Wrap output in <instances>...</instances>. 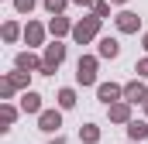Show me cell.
Segmentation results:
<instances>
[{"instance_id": "1", "label": "cell", "mask_w": 148, "mask_h": 144, "mask_svg": "<svg viewBox=\"0 0 148 144\" xmlns=\"http://www.w3.org/2000/svg\"><path fill=\"white\" fill-rule=\"evenodd\" d=\"M62 58H66V45H59V41H55V45H48L45 62H41V72H45V75H52V72L59 69V62H62Z\"/></svg>"}, {"instance_id": "2", "label": "cell", "mask_w": 148, "mask_h": 144, "mask_svg": "<svg viewBox=\"0 0 148 144\" xmlns=\"http://www.w3.org/2000/svg\"><path fill=\"white\" fill-rule=\"evenodd\" d=\"M97 28H100V17H86V21H79V24L73 28V38L79 41V45H86L90 38L97 35Z\"/></svg>"}, {"instance_id": "3", "label": "cell", "mask_w": 148, "mask_h": 144, "mask_svg": "<svg viewBox=\"0 0 148 144\" xmlns=\"http://www.w3.org/2000/svg\"><path fill=\"white\" fill-rule=\"evenodd\" d=\"M76 79L83 86H90L97 79V58H79V69H76Z\"/></svg>"}, {"instance_id": "4", "label": "cell", "mask_w": 148, "mask_h": 144, "mask_svg": "<svg viewBox=\"0 0 148 144\" xmlns=\"http://www.w3.org/2000/svg\"><path fill=\"white\" fill-rule=\"evenodd\" d=\"M124 96H127V103H145L148 89L141 86V82H131V86H124Z\"/></svg>"}, {"instance_id": "5", "label": "cell", "mask_w": 148, "mask_h": 144, "mask_svg": "<svg viewBox=\"0 0 148 144\" xmlns=\"http://www.w3.org/2000/svg\"><path fill=\"white\" fill-rule=\"evenodd\" d=\"M38 127H41V130H55V127H62L59 110H45V113H41V120H38Z\"/></svg>"}, {"instance_id": "6", "label": "cell", "mask_w": 148, "mask_h": 144, "mask_svg": "<svg viewBox=\"0 0 148 144\" xmlns=\"http://www.w3.org/2000/svg\"><path fill=\"white\" fill-rule=\"evenodd\" d=\"M121 93H124V89H121V86H114V82H103V86L97 89V96H100L103 103H117V96H121Z\"/></svg>"}, {"instance_id": "7", "label": "cell", "mask_w": 148, "mask_h": 144, "mask_svg": "<svg viewBox=\"0 0 148 144\" xmlns=\"http://www.w3.org/2000/svg\"><path fill=\"white\" fill-rule=\"evenodd\" d=\"M21 110H24V113H38V110H41V96H38V93H24V96H21Z\"/></svg>"}, {"instance_id": "8", "label": "cell", "mask_w": 148, "mask_h": 144, "mask_svg": "<svg viewBox=\"0 0 148 144\" xmlns=\"http://www.w3.org/2000/svg\"><path fill=\"white\" fill-rule=\"evenodd\" d=\"M117 28L121 31H138V14H131V10L117 14Z\"/></svg>"}, {"instance_id": "9", "label": "cell", "mask_w": 148, "mask_h": 144, "mask_svg": "<svg viewBox=\"0 0 148 144\" xmlns=\"http://www.w3.org/2000/svg\"><path fill=\"white\" fill-rule=\"evenodd\" d=\"M117 52H121V45H117L114 38H103V41H100V55H103V58H117Z\"/></svg>"}, {"instance_id": "10", "label": "cell", "mask_w": 148, "mask_h": 144, "mask_svg": "<svg viewBox=\"0 0 148 144\" xmlns=\"http://www.w3.org/2000/svg\"><path fill=\"white\" fill-rule=\"evenodd\" d=\"M127 134H131L134 141H141V137L148 134V124H141V120H131V124H127Z\"/></svg>"}, {"instance_id": "11", "label": "cell", "mask_w": 148, "mask_h": 144, "mask_svg": "<svg viewBox=\"0 0 148 144\" xmlns=\"http://www.w3.org/2000/svg\"><path fill=\"white\" fill-rule=\"evenodd\" d=\"M17 69H41V65H38L35 55H28V52H24V55H17Z\"/></svg>"}, {"instance_id": "12", "label": "cell", "mask_w": 148, "mask_h": 144, "mask_svg": "<svg viewBox=\"0 0 148 144\" xmlns=\"http://www.w3.org/2000/svg\"><path fill=\"white\" fill-rule=\"evenodd\" d=\"M59 107H62V110L76 107V93H73V89H62V93H59Z\"/></svg>"}, {"instance_id": "13", "label": "cell", "mask_w": 148, "mask_h": 144, "mask_svg": "<svg viewBox=\"0 0 148 144\" xmlns=\"http://www.w3.org/2000/svg\"><path fill=\"white\" fill-rule=\"evenodd\" d=\"M24 38H28V45H38V41H41V28H38V24H28V28H24Z\"/></svg>"}, {"instance_id": "14", "label": "cell", "mask_w": 148, "mask_h": 144, "mask_svg": "<svg viewBox=\"0 0 148 144\" xmlns=\"http://www.w3.org/2000/svg\"><path fill=\"white\" fill-rule=\"evenodd\" d=\"M83 141H86V144H97V141H100V130H97L93 124H86V127H83Z\"/></svg>"}, {"instance_id": "15", "label": "cell", "mask_w": 148, "mask_h": 144, "mask_svg": "<svg viewBox=\"0 0 148 144\" xmlns=\"http://www.w3.org/2000/svg\"><path fill=\"white\" fill-rule=\"evenodd\" d=\"M110 117H114V120H127V117H131V113H127V103H114Z\"/></svg>"}, {"instance_id": "16", "label": "cell", "mask_w": 148, "mask_h": 144, "mask_svg": "<svg viewBox=\"0 0 148 144\" xmlns=\"http://www.w3.org/2000/svg\"><path fill=\"white\" fill-rule=\"evenodd\" d=\"M66 31H69V21L66 17H55L52 21V35H66Z\"/></svg>"}, {"instance_id": "17", "label": "cell", "mask_w": 148, "mask_h": 144, "mask_svg": "<svg viewBox=\"0 0 148 144\" xmlns=\"http://www.w3.org/2000/svg\"><path fill=\"white\" fill-rule=\"evenodd\" d=\"M17 35H21V28H17V24H3V38H7V41H14Z\"/></svg>"}, {"instance_id": "18", "label": "cell", "mask_w": 148, "mask_h": 144, "mask_svg": "<svg viewBox=\"0 0 148 144\" xmlns=\"http://www.w3.org/2000/svg\"><path fill=\"white\" fill-rule=\"evenodd\" d=\"M45 7H48V10H52V14H59V10H62V7H66V0H45Z\"/></svg>"}, {"instance_id": "19", "label": "cell", "mask_w": 148, "mask_h": 144, "mask_svg": "<svg viewBox=\"0 0 148 144\" xmlns=\"http://www.w3.org/2000/svg\"><path fill=\"white\" fill-rule=\"evenodd\" d=\"M14 7H17V10H31V7H35V0H14Z\"/></svg>"}, {"instance_id": "20", "label": "cell", "mask_w": 148, "mask_h": 144, "mask_svg": "<svg viewBox=\"0 0 148 144\" xmlns=\"http://www.w3.org/2000/svg\"><path fill=\"white\" fill-rule=\"evenodd\" d=\"M3 124H7V127L14 124V107H3Z\"/></svg>"}, {"instance_id": "21", "label": "cell", "mask_w": 148, "mask_h": 144, "mask_svg": "<svg viewBox=\"0 0 148 144\" xmlns=\"http://www.w3.org/2000/svg\"><path fill=\"white\" fill-rule=\"evenodd\" d=\"M93 14L97 17H107V3H93Z\"/></svg>"}, {"instance_id": "22", "label": "cell", "mask_w": 148, "mask_h": 144, "mask_svg": "<svg viewBox=\"0 0 148 144\" xmlns=\"http://www.w3.org/2000/svg\"><path fill=\"white\" fill-rule=\"evenodd\" d=\"M138 72H141V75H148V58H145V62H138Z\"/></svg>"}, {"instance_id": "23", "label": "cell", "mask_w": 148, "mask_h": 144, "mask_svg": "<svg viewBox=\"0 0 148 144\" xmlns=\"http://www.w3.org/2000/svg\"><path fill=\"white\" fill-rule=\"evenodd\" d=\"M52 144H66V141H62V137H55V141H52Z\"/></svg>"}, {"instance_id": "24", "label": "cell", "mask_w": 148, "mask_h": 144, "mask_svg": "<svg viewBox=\"0 0 148 144\" xmlns=\"http://www.w3.org/2000/svg\"><path fill=\"white\" fill-rule=\"evenodd\" d=\"M76 3H93V0H76Z\"/></svg>"}, {"instance_id": "25", "label": "cell", "mask_w": 148, "mask_h": 144, "mask_svg": "<svg viewBox=\"0 0 148 144\" xmlns=\"http://www.w3.org/2000/svg\"><path fill=\"white\" fill-rule=\"evenodd\" d=\"M110 3H124V0H110Z\"/></svg>"}, {"instance_id": "26", "label": "cell", "mask_w": 148, "mask_h": 144, "mask_svg": "<svg viewBox=\"0 0 148 144\" xmlns=\"http://www.w3.org/2000/svg\"><path fill=\"white\" fill-rule=\"evenodd\" d=\"M145 48H148V35H145Z\"/></svg>"}, {"instance_id": "27", "label": "cell", "mask_w": 148, "mask_h": 144, "mask_svg": "<svg viewBox=\"0 0 148 144\" xmlns=\"http://www.w3.org/2000/svg\"><path fill=\"white\" fill-rule=\"evenodd\" d=\"M145 103H148V100H145Z\"/></svg>"}]
</instances>
